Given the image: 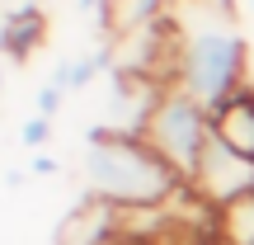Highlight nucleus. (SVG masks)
<instances>
[{"instance_id": "1", "label": "nucleus", "mask_w": 254, "mask_h": 245, "mask_svg": "<svg viewBox=\"0 0 254 245\" xmlns=\"http://www.w3.org/2000/svg\"><path fill=\"white\" fill-rule=\"evenodd\" d=\"M80 179L85 193L104 208H160L184 189L170 161L141 132H123L113 123H99L85 132Z\"/></svg>"}, {"instance_id": "2", "label": "nucleus", "mask_w": 254, "mask_h": 245, "mask_svg": "<svg viewBox=\"0 0 254 245\" xmlns=\"http://www.w3.org/2000/svg\"><path fill=\"white\" fill-rule=\"evenodd\" d=\"M170 85L193 94L198 104L217 109L221 99L250 85V43L231 19H202V24L174 33V57H170Z\"/></svg>"}, {"instance_id": "3", "label": "nucleus", "mask_w": 254, "mask_h": 245, "mask_svg": "<svg viewBox=\"0 0 254 245\" xmlns=\"http://www.w3.org/2000/svg\"><path fill=\"white\" fill-rule=\"evenodd\" d=\"M141 137L170 161V170L189 184L193 170H198V161H202V146H207V137H212V109L198 104L193 94H184L179 85H165V90L155 94L146 123H141Z\"/></svg>"}, {"instance_id": "4", "label": "nucleus", "mask_w": 254, "mask_h": 245, "mask_svg": "<svg viewBox=\"0 0 254 245\" xmlns=\"http://www.w3.org/2000/svg\"><path fill=\"white\" fill-rule=\"evenodd\" d=\"M189 189L198 193L202 203H212V208H226V203L254 193V161L240 156V151H231V146L212 132L207 146H202L198 170H193V179H189Z\"/></svg>"}, {"instance_id": "5", "label": "nucleus", "mask_w": 254, "mask_h": 245, "mask_svg": "<svg viewBox=\"0 0 254 245\" xmlns=\"http://www.w3.org/2000/svg\"><path fill=\"white\" fill-rule=\"evenodd\" d=\"M212 132H217L231 151H240V156L254 161V81L240 85L231 99H221L217 109H212Z\"/></svg>"}, {"instance_id": "6", "label": "nucleus", "mask_w": 254, "mask_h": 245, "mask_svg": "<svg viewBox=\"0 0 254 245\" xmlns=\"http://www.w3.org/2000/svg\"><path fill=\"white\" fill-rule=\"evenodd\" d=\"M43 43H47V14L33 5V0H24L19 9H9V14L0 19V57L28 62Z\"/></svg>"}, {"instance_id": "7", "label": "nucleus", "mask_w": 254, "mask_h": 245, "mask_svg": "<svg viewBox=\"0 0 254 245\" xmlns=\"http://www.w3.org/2000/svg\"><path fill=\"white\" fill-rule=\"evenodd\" d=\"M109 66H113V47H99V52H80V57H66V62H57L47 81H57V85H66L71 94H80V90H90V85L99 81Z\"/></svg>"}, {"instance_id": "8", "label": "nucleus", "mask_w": 254, "mask_h": 245, "mask_svg": "<svg viewBox=\"0 0 254 245\" xmlns=\"http://www.w3.org/2000/svg\"><path fill=\"white\" fill-rule=\"evenodd\" d=\"M217 245H254V193L217 208Z\"/></svg>"}, {"instance_id": "9", "label": "nucleus", "mask_w": 254, "mask_h": 245, "mask_svg": "<svg viewBox=\"0 0 254 245\" xmlns=\"http://www.w3.org/2000/svg\"><path fill=\"white\" fill-rule=\"evenodd\" d=\"M165 5L170 0H109V28L113 33H141V28H151L155 19L165 14Z\"/></svg>"}, {"instance_id": "10", "label": "nucleus", "mask_w": 254, "mask_h": 245, "mask_svg": "<svg viewBox=\"0 0 254 245\" xmlns=\"http://www.w3.org/2000/svg\"><path fill=\"white\" fill-rule=\"evenodd\" d=\"M52 118H43V113H33V118L19 123V146H28V151H43L47 142H52Z\"/></svg>"}, {"instance_id": "11", "label": "nucleus", "mask_w": 254, "mask_h": 245, "mask_svg": "<svg viewBox=\"0 0 254 245\" xmlns=\"http://www.w3.org/2000/svg\"><path fill=\"white\" fill-rule=\"evenodd\" d=\"M66 85H57V81H47V85H38V94H33V113H43V118H52L57 123V113H62V104H66Z\"/></svg>"}, {"instance_id": "12", "label": "nucleus", "mask_w": 254, "mask_h": 245, "mask_svg": "<svg viewBox=\"0 0 254 245\" xmlns=\"http://www.w3.org/2000/svg\"><path fill=\"white\" fill-rule=\"evenodd\" d=\"M28 170H33V174H57V161L47 151H33V165H28Z\"/></svg>"}, {"instance_id": "13", "label": "nucleus", "mask_w": 254, "mask_h": 245, "mask_svg": "<svg viewBox=\"0 0 254 245\" xmlns=\"http://www.w3.org/2000/svg\"><path fill=\"white\" fill-rule=\"evenodd\" d=\"M28 174H33V170H5V189H9V193H14V189H24V184H28Z\"/></svg>"}, {"instance_id": "14", "label": "nucleus", "mask_w": 254, "mask_h": 245, "mask_svg": "<svg viewBox=\"0 0 254 245\" xmlns=\"http://www.w3.org/2000/svg\"><path fill=\"white\" fill-rule=\"evenodd\" d=\"M80 9H99V5H109V0H75Z\"/></svg>"}, {"instance_id": "15", "label": "nucleus", "mask_w": 254, "mask_h": 245, "mask_svg": "<svg viewBox=\"0 0 254 245\" xmlns=\"http://www.w3.org/2000/svg\"><path fill=\"white\" fill-rule=\"evenodd\" d=\"M0 99H5V57H0Z\"/></svg>"}, {"instance_id": "16", "label": "nucleus", "mask_w": 254, "mask_h": 245, "mask_svg": "<svg viewBox=\"0 0 254 245\" xmlns=\"http://www.w3.org/2000/svg\"><path fill=\"white\" fill-rule=\"evenodd\" d=\"M245 9H250V19H254V0H245Z\"/></svg>"}]
</instances>
